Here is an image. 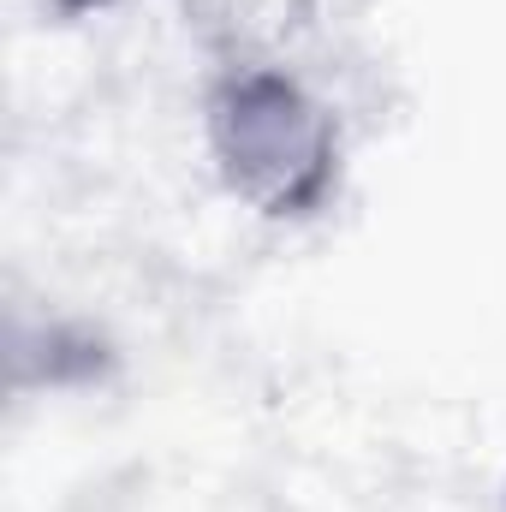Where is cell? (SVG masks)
<instances>
[{
	"instance_id": "cell-1",
	"label": "cell",
	"mask_w": 506,
	"mask_h": 512,
	"mask_svg": "<svg viewBox=\"0 0 506 512\" xmlns=\"http://www.w3.org/2000/svg\"><path fill=\"white\" fill-rule=\"evenodd\" d=\"M203 149L227 197L262 221H310L340 191L346 143L334 108L274 60L227 66L203 96Z\"/></svg>"
},
{
	"instance_id": "cell-2",
	"label": "cell",
	"mask_w": 506,
	"mask_h": 512,
	"mask_svg": "<svg viewBox=\"0 0 506 512\" xmlns=\"http://www.w3.org/2000/svg\"><path fill=\"white\" fill-rule=\"evenodd\" d=\"M54 24H78V18H96V12H108L114 0H36Z\"/></svg>"
}]
</instances>
